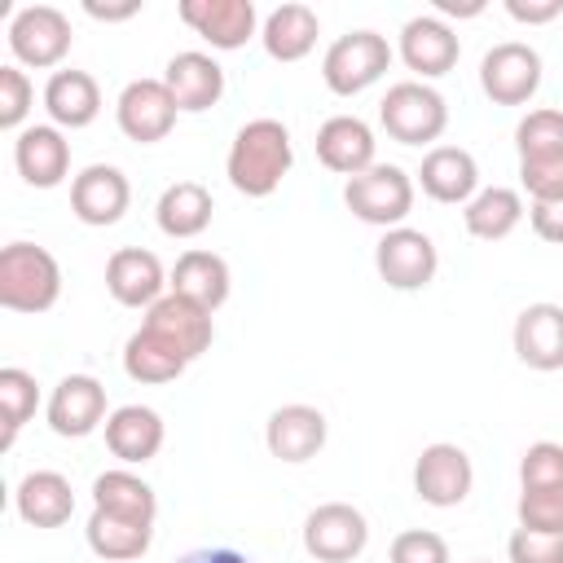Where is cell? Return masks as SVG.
Masks as SVG:
<instances>
[{"instance_id":"1","label":"cell","mask_w":563,"mask_h":563,"mask_svg":"<svg viewBox=\"0 0 563 563\" xmlns=\"http://www.w3.org/2000/svg\"><path fill=\"white\" fill-rule=\"evenodd\" d=\"M295 163V145H290V132L282 119H251L238 128L233 145H229V158H224V176L238 194L246 198H268L286 172Z\"/></svg>"},{"instance_id":"2","label":"cell","mask_w":563,"mask_h":563,"mask_svg":"<svg viewBox=\"0 0 563 563\" xmlns=\"http://www.w3.org/2000/svg\"><path fill=\"white\" fill-rule=\"evenodd\" d=\"M62 295L57 260L35 242H9L0 251V303L9 312H48Z\"/></svg>"},{"instance_id":"3","label":"cell","mask_w":563,"mask_h":563,"mask_svg":"<svg viewBox=\"0 0 563 563\" xmlns=\"http://www.w3.org/2000/svg\"><path fill=\"white\" fill-rule=\"evenodd\" d=\"M378 123L391 141L400 145H431L444 136L449 128V106L444 97L422 84V79H400L387 88V97L378 101Z\"/></svg>"},{"instance_id":"4","label":"cell","mask_w":563,"mask_h":563,"mask_svg":"<svg viewBox=\"0 0 563 563\" xmlns=\"http://www.w3.org/2000/svg\"><path fill=\"white\" fill-rule=\"evenodd\" d=\"M343 202L365 224L400 229L405 216L413 211V176L396 163H374L369 172H361L343 185Z\"/></svg>"},{"instance_id":"5","label":"cell","mask_w":563,"mask_h":563,"mask_svg":"<svg viewBox=\"0 0 563 563\" xmlns=\"http://www.w3.org/2000/svg\"><path fill=\"white\" fill-rule=\"evenodd\" d=\"M391 66V44L378 31H347L321 57V79L334 97H356L378 84Z\"/></svg>"},{"instance_id":"6","label":"cell","mask_w":563,"mask_h":563,"mask_svg":"<svg viewBox=\"0 0 563 563\" xmlns=\"http://www.w3.org/2000/svg\"><path fill=\"white\" fill-rule=\"evenodd\" d=\"M70 18L57 4H26L13 13L9 22V48L22 66L35 70H53L62 66V57L70 53Z\"/></svg>"},{"instance_id":"7","label":"cell","mask_w":563,"mask_h":563,"mask_svg":"<svg viewBox=\"0 0 563 563\" xmlns=\"http://www.w3.org/2000/svg\"><path fill=\"white\" fill-rule=\"evenodd\" d=\"M479 88L493 106H523L541 88V53L523 40H501L479 62Z\"/></svg>"},{"instance_id":"8","label":"cell","mask_w":563,"mask_h":563,"mask_svg":"<svg viewBox=\"0 0 563 563\" xmlns=\"http://www.w3.org/2000/svg\"><path fill=\"white\" fill-rule=\"evenodd\" d=\"M374 268L378 277L391 286V290H422L431 286L435 268H440V255H435V242L422 233V229H387L374 246Z\"/></svg>"},{"instance_id":"9","label":"cell","mask_w":563,"mask_h":563,"mask_svg":"<svg viewBox=\"0 0 563 563\" xmlns=\"http://www.w3.org/2000/svg\"><path fill=\"white\" fill-rule=\"evenodd\" d=\"M369 545V523L347 501H325L303 519V550L317 563H352Z\"/></svg>"},{"instance_id":"10","label":"cell","mask_w":563,"mask_h":563,"mask_svg":"<svg viewBox=\"0 0 563 563\" xmlns=\"http://www.w3.org/2000/svg\"><path fill=\"white\" fill-rule=\"evenodd\" d=\"M471 484H475V466L466 457V449L449 444V440H435L418 453L413 462V493L427 501V506H462L471 497Z\"/></svg>"},{"instance_id":"11","label":"cell","mask_w":563,"mask_h":563,"mask_svg":"<svg viewBox=\"0 0 563 563\" xmlns=\"http://www.w3.org/2000/svg\"><path fill=\"white\" fill-rule=\"evenodd\" d=\"M176 114L180 106L172 101L167 84L163 79H132L123 92H119V106H114V119H119V132L136 145H154L163 141L172 128H176Z\"/></svg>"},{"instance_id":"12","label":"cell","mask_w":563,"mask_h":563,"mask_svg":"<svg viewBox=\"0 0 563 563\" xmlns=\"http://www.w3.org/2000/svg\"><path fill=\"white\" fill-rule=\"evenodd\" d=\"M457 57H462V40H457V31L444 18L418 13V18H409L400 26V62L409 70H418L422 79L449 75L457 66Z\"/></svg>"},{"instance_id":"13","label":"cell","mask_w":563,"mask_h":563,"mask_svg":"<svg viewBox=\"0 0 563 563\" xmlns=\"http://www.w3.org/2000/svg\"><path fill=\"white\" fill-rule=\"evenodd\" d=\"M132 202V185L119 167L110 163H92L84 167L75 180H70V211L92 224V229H106V224H119L123 211Z\"/></svg>"},{"instance_id":"14","label":"cell","mask_w":563,"mask_h":563,"mask_svg":"<svg viewBox=\"0 0 563 563\" xmlns=\"http://www.w3.org/2000/svg\"><path fill=\"white\" fill-rule=\"evenodd\" d=\"M48 427L66 440H79V435H92L110 413H106V387L92 378V374H66L53 396H48Z\"/></svg>"},{"instance_id":"15","label":"cell","mask_w":563,"mask_h":563,"mask_svg":"<svg viewBox=\"0 0 563 563\" xmlns=\"http://www.w3.org/2000/svg\"><path fill=\"white\" fill-rule=\"evenodd\" d=\"M145 330H154V334H163L167 343H176L189 361H198V356L211 347V339H216L211 308H202V303H194V299H185V295H176V290H167L158 303L145 308Z\"/></svg>"},{"instance_id":"16","label":"cell","mask_w":563,"mask_h":563,"mask_svg":"<svg viewBox=\"0 0 563 563\" xmlns=\"http://www.w3.org/2000/svg\"><path fill=\"white\" fill-rule=\"evenodd\" d=\"M180 22L194 26L211 48H242L255 26H260V13L251 0H180Z\"/></svg>"},{"instance_id":"17","label":"cell","mask_w":563,"mask_h":563,"mask_svg":"<svg viewBox=\"0 0 563 563\" xmlns=\"http://www.w3.org/2000/svg\"><path fill=\"white\" fill-rule=\"evenodd\" d=\"M418 185H422V194L435 198V202L466 207V202L479 194V163H475V154L462 150V145H431V150L422 154Z\"/></svg>"},{"instance_id":"18","label":"cell","mask_w":563,"mask_h":563,"mask_svg":"<svg viewBox=\"0 0 563 563\" xmlns=\"http://www.w3.org/2000/svg\"><path fill=\"white\" fill-rule=\"evenodd\" d=\"M172 286L158 255L154 251H141V246H119L110 260H106V290L114 295V303L123 308H150L158 303Z\"/></svg>"},{"instance_id":"19","label":"cell","mask_w":563,"mask_h":563,"mask_svg":"<svg viewBox=\"0 0 563 563\" xmlns=\"http://www.w3.org/2000/svg\"><path fill=\"white\" fill-rule=\"evenodd\" d=\"M13 163H18V176L26 185L57 189L66 180V172H70V141L53 123H31L13 141Z\"/></svg>"},{"instance_id":"20","label":"cell","mask_w":563,"mask_h":563,"mask_svg":"<svg viewBox=\"0 0 563 563\" xmlns=\"http://www.w3.org/2000/svg\"><path fill=\"white\" fill-rule=\"evenodd\" d=\"M374 150H378L374 128L365 119H356V114H334V119H325L317 128V158H321V167H330V172H339L347 180L374 167Z\"/></svg>"},{"instance_id":"21","label":"cell","mask_w":563,"mask_h":563,"mask_svg":"<svg viewBox=\"0 0 563 563\" xmlns=\"http://www.w3.org/2000/svg\"><path fill=\"white\" fill-rule=\"evenodd\" d=\"M264 444H268L273 457L299 466V462H308L325 449V413L317 405H282V409L268 413Z\"/></svg>"},{"instance_id":"22","label":"cell","mask_w":563,"mask_h":563,"mask_svg":"<svg viewBox=\"0 0 563 563\" xmlns=\"http://www.w3.org/2000/svg\"><path fill=\"white\" fill-rule=\"evenodd\" d=\"M163 84L172 92V101L185 110V114H202L211 110L220 97H224V70L211 53H198V48H185L167 62L163 70Z\"/></svg>"},{"instance_id":"23","label":"cell","mask_w":563,"mask_h":563,"mask_svg":"<svg viewBox=\"0 0 563 563\" xmlns=\"http://www.w3.org/2000/svg\"><path fill=\"white\" fill-rule=\"evenodd\" d=\"M515 356L528 369H563V308L559 303H528L515 317Z\"/></svg>"},{"instance_id":"24","label":"cell","mask_w":563,"mask_h":563,"mask_svg":"<svg viewBox=\"0 0 563 563\" xmlns=\"http://www.w3.org/2000/svg\"><path fill=\"white\" fill-rule=\"evenodd\" d=\"M163 435H167V431H163V418H158L150 405H119V409L106 418V449H110L119 462H128V466L158 457Z\"/></svg>"},{"instance_id":"25","label":"cell","mask_w":563,"mask_h":563,"mask_svg":"<svg viewBox=\"0 0 563 563\" xmlns=\"http://www.w3.org/2000/svg\"><path fill=\"white\" fill-rule=\"evenodd\" d=\"M13 506H18L22 523H31V528H62L75 515V488L62 471H31V475H22Z\"/></svg>"},{"instance_id":"26","label":"cell","mask_w":563,"mask_h":563,"mask_svg":"<svg viewBox=\"0 0 563 563\" xmlns=\"http://www.w3.org/2000/svg\"><path fill=\"white\" fill-rule=\"evenodd\" d=\"M44 110L53 119V128H88L101 114V88L88 70H53L44 84Z\"/></svg>"},{"instance_id":"27","label":"cell","mask_w":563,"mask_h":563,"mask_svg":"<svg viewBox=\"0 0 563 563\" xmlns=\"http://www.w3.org/2000/svg\"><path fill=\"white\" fill-rule=\"evenodd\" d=\"M317 35H321V22L308 4L290 0V4H277L264 26H260V40H264V53L273 62H303L312 48H317Z\"/></svg>"},{"instance_id":"28","label":"cell","mask_w":563,"mask_h":563,"mask_svg":"<svg viewBox=\"0 0 563 563\" xmlns=\"http://www.w3.org/2000/svg\"><path fill=\"white\" fill-rule=\"evenodd\" d=\"M229 282H233V277H229L224 255L202 251V246L185 251V255L176 260V268H172V290L185 295V299H194V303H202V308H211V312L229 299Z\"/></svg>"},{"instance_id":"29","label":"cell","mask_w":563,"mask_h":563,"mask_svg":"<svg viewBox=\"0 0 563 563\" xmlns=\"http://www.w3.org/2000/svg\"><path fill=\"white\" fill-rule=\"evenodd\" d=\"M462 220H466V233H471V238H479V242H501V238H510V233L519 229V220H523V194L510 189V185H488V189H479V194L466 202Z\"/></svg>"},{"instance_id":"30","label":"cell","mask_w":563,"mask_h":563,"mask_svg":"<svg viewBox=\"0 0 563 563\" xmlns=\"http://www.w3.org/2000/svg\"><path fill=\"white\" fill-rule=\"evenodd\" d=\"M185 365H189V356H185L176 343H167L163 334L145 330V325L123 343V374H128L132 383H154V387H158V383L180 378Z\"/></svg>"},{"instance_id":"31","label":"cell","mask_w":563,"mask_h":563,"mask_svg":"<svg viewBox=\"0 0 563 563\" xmlns=\"http://www.w3.org/2000/svg\"><path fill=\"white\" fill-rule=\"evenodd\" d=\"M211 211H216L211 189L198 185V180H176V185H167L163 198H158V207H154L158 229H163L167 238H198V233L211 224Z\"/></svg>"},{"instance_id":"32","label":"cell","mask_w":563,"mask_h":563,"mask_svg":"<svg viewBox=\"0 0 563 563\" xmlns=\"http://www.w3.org/2000/svg\"><path fill=\"white\" fill-rule=\"evenodd\" d=\"M92 510H106V515H119V519H136V523H154L158 497L132 471H101L92 479Z\"/></svg>"},{"instance_id":"33","label":"cell","mask_w":563,"mask_h":563,"mask_svg":"<svg viewBox=\"0 0 563 563\" xmlns=\"http://www.w3.org/2000/svg\"><path fill=\"white\" fill-rule=\"evenodd\" d=\"M88 550L106 563H132L150 550L154 541V523H136V519H119V515H106V510H92L88 515Z\"/></svg>"},{"instance_id":"34","label":"cell","mask_w":563,"mask_h":563,"mask_svg":"<svg viewBox=\"0 0 563 563\" xmlns=\"http://www.w3.org/2000/svg\"><path fill=\"white\" fill-rule=\"evenodd\" d=\"M35 405H40V383H35V374H26V369H18V365H4V369H0V422H4L0 449H13L18 431L35 418Z\"/></svg>"},{"instance_id":"35","label":"cell","mask_w":563,"mask_h":563,"mask_svg":"<svg viewBox=\"0 0 563 563\" xmlns=\"http://www.w3.org/2000/svg\"><path fill=\"white\" fill-rule=\"evenodd\" d=\"M515 145H519V158L563 154V110H554V106L528 110L515 128Z\"/></svg>"},{"instance_id":"36","label":"cell","mask_w":563,"mask_h":563,"mask_svg":"<svg viewBox=\"0 0 563 563\" xmlns=\"http://www.w3.org/2000/svg\"><path fill=\"white\" fill-rule=\"evenodd\" d=\"M519 484L523 488H563V444L537 440L519 457Z\"/></svg>"},{"instance_id":"37","label":"cell","mask_w":563,"mask_h":563,"mask_svg":"<svg viewBox=\"0 0 563 563\" xmlns=\"http://www.w3.org/2000/svg\"><path fill=\"white\" fill-rule=\"evenodd\" d=\"M519 528L563 532V488H523L519 493Z\"/></svg>"},{"instance_id":"38","label":"cell","mask_w":563,"mask_h":563,"mask_svg":"<svg viewBox=\"0 0 563 563\" xmlns=\"http://www.w3.org/2000/svg\"><path fill=\"white\" fill-rule=\"evenodd\" d=\"M519 185L532 202H563V154L519 158Z\"/></svg>"},{"instance_id":"39","label":"cell","mask_w":563,"mask_h":563,"mask_svg":"<svg viewBox=\"0 0 563 563\" xmlns=\"http://www.w3.org/2000/svg\"><path fill=\"white\" fill-rule=\"evenodd\" d=\"M31 101H35V88L26 79L22 66H0V128L4 132H18L22 119L31 114Z\"/></svg>"},{"instance_id":"40","label":"cell","mask_w":563,"mask_h":563,"mask_svg":"<svg viewBox=\"0 0 563 563\" xmlns=\"http://www.w3.org/2000/svg\"><path fill=\"white\" fill-rule=\"evenodd\" d=\"M391 563H453L449 559V541L431 528H409V532H396L391 550H387Z\"/></svg>"},{"instance_id":"41","label":"cell","mask_w":563,"mask_h":563,"mask_svg":"<svg viewBox=\"0 0 563 563\" xmlns=\"http://www.w3.org/2000/svg\"><path fill=\"white\" fill-rule=\"evenodd\" d=\"M510 563H563V532H528L515 528L506 541Z\"/></svg>"},{"instance_id":"42","label":"cell","mask_w":563,"mask_h":563,"mask_svg":"<svg viewBox=\"0 0 563 563\" xmlns=\"http://www.w3.org/2000/svg\"><path fill=\"white\" fill-rule=\"evenodd\" d=\"M528 220H532V233L541 242L563 246V202H532L528 207Z\"/></svg>"},{"instance_id":"43","label":"cell","mask_w":563,"mask_h":563,"mask_svg":"<svg viewBox=\"0 0 563 563\" xmlns=\"http://www.w3.org/2000/svg\"><path fill=\"white\" fill-rule=\"evenodd\" d=\"M506 13L515 22H528V26H541V22H554L563 13V0H506Z\"/></svg>"},{"instance_id":"44","label":"cell","mask_w":563,"mask_h":563,"mask_svg":"<svg viewBox=\"0 0 563 563\" xmlns=\"http://www.w3.org/2000/svg\"><path fill=\"white\" fill-rule=\"evenodd\" d=\"M176 563H255V559L242 554V550H233V545H202V550L180 554Z\"/></svg>"},{"instance_id":"45","label":"cell","mask_w":563,"mask_h":563,"mask_svg":"<svg viewBox=\"0 0 563 563\" xmlns=\"http://www.w3.org/2000/svg\"><path fill=\"white\" fill-rule=\"evenodd\" d=\"M84 13H88V18H97V22H123V18L141 13V0H128V4H97V0H88V4H84Z\"/></svg>"},{"instance_id":"46","label":"cell","mask_w":563,"mask_h":563,"mask_svg":"<svg viewBox=\"0 0 563 563\" xmlns=\"http://www.w3.org/2000/svg\"><path fill=\"white\" fill-rule=\"evenodd\" d=\"M435 9H440V13H457V18H475L484 4H453V0H440Z\"/></svg>"}]
</instances>
